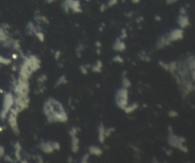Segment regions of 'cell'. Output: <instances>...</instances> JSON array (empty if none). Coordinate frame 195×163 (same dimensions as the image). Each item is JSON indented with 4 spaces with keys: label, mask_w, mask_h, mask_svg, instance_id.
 I'll return each instance as SVG.
<instances>
[{
    "label": "cell",
    "mask_w": 195,
    "mask_h": 163,
    "mask_svg": "<svg viewBox=\"0 0 195 163\" xmlns=\"http://www.w3.org/2000/svg\"><path fill=\"white\" fill-rule=\"evenodd\" d=\"M129 92L126 88H120L117 90L115 95V102L118 108L124 110L128 105Z\"/></svg>",
    "instance_id": "cell-1"
},
{
    "label": "cell",
    "mask_w": 195,
    "mask_h": 163,
    "mask_svg": "<svg viewBox=\"0 0 195 163\" xmlns=\"http://www.w3.org/2000/svg\"><path fill=\"white\" fill-rule=\"evenodd\" d=\"M183 38V30L181 29H175L170 33L168 38V41H176Z\"/></svg>",
    "instance_id": "cell-2"
},
{
    "label": "cell",
    "mask_w": 195,
    "mask_h": 163,
    "mask_svg": "<svg viewBox=\"0 0 195 163\" xmlns=\"http://www.w3.org/2000/svg\"><path fill=\"white\" fill-rule=\"evenodd\" d=\"M168 143L171 147L178 148V145L181 143L179 141V136L173 134V133H169V135L168 136Z\"/></svg>",
    "instance_id": "cell-3"
},
{
    "label": "cell",
    "mask_w": 195,
    "mask_h": 163,
    "mask_svg": "<svg viewBox=\"0 0 195 163\" xmlns=\"http://www.w3.org/2000/svg\"><path fill=\"white\" fill-rule=\"evenodd\" d=\"M43 110H44V114L46 115V117L47 118V120L50 122V123H54V115H53L52 111H51L50 106L48 103V101H46L45 102L44 108H43Z\"/></svg>",
    "instance_id": "cell-4"
},
{
    "label": "cell",
    "mask_w": 195,
    "mask_h": 163,
    "mask_svg": "<svg viewBox=\"0 0 195 163\" xmlns=\"http://www.w3.org/2000/svg\"><path fill=\"white\" fill-rule=\"evenodd\" d=\"M40 149L47 154L52 153L54 150L52 146V142H41L40 144Z\"/></svg>",
    "instance_id": "cell-5"
},
{
    "label": "cell",
    "mask_w": 195,
    "mask_h": 163,
    "mask_svg": "<svg viewBox=\"0 0 195 163\" xmlns=\"http://www.w3.org/2000/svg\"><path fill=\"white\" fill-rule=\"evenodd\" d=\"M14 103V98L11 94H7L5 96V100H4V110L5 112H8L10 108Z\"/></svg>",
    "instance_id": "cell-6"
},
{
    "label": "cell",
    "mask_w": 195,
    "mask_h": 163,
    "mask_svg": "<svg viewBox=\"0 0 195 163\" xmlns=\"http://www.w3.org/2000/svg\"><path fill=\"white\" fill-rule=\"evenodd\" d=\"M105 137V127L103 124L101 123L98 126V140L100 143H104Z\"/></svg>",
    "instance_id": "cell-7"
},
{
    "label": "cell",
    "mask_w": 195,
    "mask_h": 163,
    "mask_svg": "<svg viewBox=\"0 0 195 163\" xmlns=\"http://www.w3.org/2000/svg\"><path fill=\"white\" fill-rule=\"evenodd\" d=\"M71 150L73 152L76 153L79 149V139L76 137V136H71Z\"/></svg>",
    "instance_id": "cell-8"
},
{
    "label": "cell",
    "mask_w": 195,
    "mask_h": 163,
    "mask_svg": "<svg viewBox=\"0 0 195 163\" xmlns=\"http://www.w3.org/2000/svg\"><path fill=\"white\" fill-rule=\"evenodd\" d=\"M113 49L116 51H124V50L126 49V45H125V43L124 41H122L120 40V38H117L116 42L113 45Z\"/></svg>",
    "instance_id": "cell-9"
},
{
    "label": "cell",
    "mask_w": 195,
    "mask_h": 163,
    "mask_svg": "<svg viewBox=\"0 0 195 163\" xmlns=\"http://www.w3.org/2000/svg\"><path fill=\"white\" fill-rule=\"evenodd\" d=\"M88 151H89L90 154L96 156H101L102 154H103V151H102V149L100 147L96 146H89Z\"/></svg>",
    "instance_id": "cell-10"
},
{
    "label": "cell",
    "mask_w": 195,
    "mask_h": 163,
    "mask_svg": "<svg viewBox=\"0 0 195 163\" xmlns=\"http://www.w3.org/2000/svg\"><path fill=\"white\" fill-rule=\"evenodd\" d=\"M178 24L181 28L186 27L189 25V20L187 16L184 15H180L178 18Z\"/></svg>",
    "instance_id": "cell-11"
},
{
    "label": "cell",
    "mask_w": 195,
    "mask_h": 163,
    "mask_svg": "<svg viewBox=\"0 0 195 163\" xmlns=\"http://www.w3.org/2000/svg\"><path fill=\"white\" fill-rule=\"evenodd\" d=\"M185 63H186V64H187V66H188V67L190 69L191 72L193 70H195L194 69V68H195V59H194V56H188Z\"/></svg>",
    "instance_id": "cell-12"
},
{
    "label": "cell",
    "mask_w": 195,
    "mask_h": 163,
    "mask_svg": "<svg viewBox=\"0 0 195 163\" xmlns=\"http://www.w3.org/2000/svg\"><path fill=\"white\" fill-rule=\"evenodd\" d=\"M170 44V41H168V39H166V37H162L159 39L158 40V43H157V45H156V47L158 49H161V48H163L166 45H168Z\"/></svg>",
    "instance_id": "cell-13"
},
{
    "label": "cell",
    "mask_w": 195,
    "mask_h": 163,
    "mask_svg": "<svg viewBox=\"0 0 195 163\" xmlns=\"http://www.w3.org/2000/svg\"><path fill=\"white\" fill-rule=\"evenodd\" d=\"M138 107H139L138 104H137V103H134V104H133V105H129V106L127 105L124 110L126 114H131L132 112L136 110L138 108Z\"/></svg>",
    "instance_id": "cell-14"
},
{
    "label": "cell",
    "mask_w": 195,
    "mask_h": 163,
    "mask_svg": "<svg viewBox=\"0 0 195 163\" xmlns=\"http://www.w3.org/2000/svg\"><path fill=\"white\" fill-rule=\"evenodd\" d=\"M102 66H103V63H102V62L100 59H98L96 62V64L92 66L91 70L93 71L94 73H101Z\"/></svg>",
    "instance_id": "cell-15"
},
{
    "label": "cell",
    "mask_w": 195,
    "mask_h": 163,
    "mask_svg": "<svg viewBox=\"0 0 195 163\" xmlns=\"http://www.w3.org/2000/svg\"><path fill=\"white\" fill-rule=\"evenodd\" d=\"M131 82L130 81V79L128 78H127L126 76H123L122 77V85L124 88H129L131 86Z\"/></svg>",
    "instance_id": "cell-16"
},
{
    "label": "cell",
    "mask_w": 195,
    "mask_h": 163,
    "mask_svg": "<svg viewBox=\"0 0 195 163\" xmlns=\"http://www.w3.org/2000/svg\"><path fill=\"white\" fill-rule=\"evenodd\" d=\"M67 82V79H66V77L65 75H63L61 77H59V79L56 81V82L55 84V87H58L61 85H63V84H65Z\"/></svg>",
    "instance_id": "cell-17"
},
{
    "label": "cell",
    "mask_w": 195,
    "mask_h": 163,
    "mask_svg": "<svg viewBox=\"0 0 195 163\" xmlns=\"http://www.w3.org/2000/svg\"><path fill=\"white\" fill-rule=\"evenodd\" d=\"M168 65H169V70L168 71H170L171 74H174V73H175V71L177 70V69H178L177 63L174 61V62L170 63Z\"/></svg>",
    "instance_id": "cell-18"
},
{
    "label": "cell",
    "mask_w": 195,
    "mask_h": 163,
    "mask_svg": "<svg viewBox=\"0 0 195 163\" xmlns=\"http://www.w3.org/2000/svg\"><path fill=\"white\" fill-rule=\"evenodd\" d=\"M113 60V62H114V63H124V59H123L120 56H115L113 57L112 59Z\"/></svg>",
    "instance_id": "cell-19"
},
{
    "label": "cell",
    "mask_w": 195,
    "mask_h": 163,
    "mask_svg": "<svg viewBox=\"0 0 195 163\" xmlns=\"http://www.w3.org/2000/svg\"><path fill=\"white\" fill-rule=\"evenodd\" d=\"M168 115L169 117H171V118H174L178 116V113L174 110H170L168 112Z\"/></svg>",
    "instance_id": "cell-20"
},
{
    "label": "cell",
    "mask_w": 195,
    "mask_h": 163,
    "mask_svg": "<svg viewBox=\"0 0 195 163\" xmlns=\"http://www.w3.org/2000/svg\"><path fill=\"white\" fill-rule=\"evenodd\" d=\"M36 36L37 37V38L40 40V41H41V42H44V35L42 32H40V31H34Z\"/></svg>",
    "instance_id": "cell-21"
},
{
    "label": "cell",
    "mask_w": 195,
    "mask_h": 163,
    "mask_svg": "<svg viewBox=\"0 0 195 163\" xmlns=\"http://www.w3.org/2000/svg\"><path fill=\"white\" fill-rule=\"evenodd\" d=\"M178 149H179L181 151L184 152V153H187V152H188V149L187 148V146H184V143H180L178 146Z\"/></svg>",
    "instance_id": "cell-22"
},
{
    "label": "cell",
    "mask_w": 195,
    "mask_h": 163,
    "mask_svg": "<svg viewBox=\"0 0 195 163\" xmlns=\"http://www.w3.org/2000/svg\"><path fill=\"white\" fill-rule=\"evenodd\" d=\"M159 64L160 65V66H162L164 69H166V71H168L169 70V65L168 63H166L162 62V61H159Z\"/></svg>",
    "instance_id": "cell-23"
},
{
    "label": "cell",
    "mask_w": 195,
    "mask_h": 163,
    "mask_svg": "<svg viewBox=\"0 0 195 163\" xmlns=\"http://www.w3.org/2000/svg\"><path fill=\"white\" fill-rule=\"evenodd\" d=\"M114 130H114V127H109V128H108L107 130H105V136H111V134Z\"/></svg>",
    "instance_id": "cell-24"
},
{
    "label": "cell",
    "mask_w": 195,
    "mask_h": 163,
    "mask_svg": "<svg viewBox=\"0 0 195 163\" xmlns=\"http://www.w3.org/2000/svg\"><path fill=\"white\" fill-rule=\"evenodd\" d=\"M89 156H90V153H85L83 157H82V159H81V162L82 163H85L88 162V159H89Z\"/></svg>",
    "instance_id": "cell-25"
},
{
    "label": "cell",
    "mask_w": 195,
    "mask_h": 163,
    "mask_svg": "<svg viewBox=\"0 0 195 163\" xmlns=\"http://www.w3.org/2000/svg\"><path fill=\"white\" fill-rule=\"evenodd\" d=\"M69 136H76L77 134V129L76 127H72V129L70 130V131L69 132Z\"/></svg>",
    "instance_id": "cell-26"
},
{
    "label": "cell",
    "mask_w": 195,
    "mask_h": 163,
    "mask_svg": "<svg viewBox=\"0 0 195 163\" xmlns=\"http://www.w3.org/2000/svg\"><path fill=\"white\" fill-rule=\"evenodd\" d=\"M79 69H80L81 73L83 74H84V75H87L88 74V70H87V68L85 67V66H83V65L80 66Z\"/></svg>",
    "instance_id": "cell-27"
},
{
    "label": "cell",
    "mask_w": 195,
    "mask_h": 163,
    "mask_svg": "<svg viewBox=\"0 0 195 163\" xmlns=\"http://www.w3.org/2000/svg\"><path fill=\"white\" fill-rule=\"evenodd\" d=\"M52 146H53L54 149H55V150H59L60 149V144H59V142H52Z\"/></svg>",
    "instance_id": "cell-28"
},
{
    "label": "cell",
    "mask_w": 195,
    "mask_h": 163,
    "mask_svg": "<svg viewBox=\"0 0 195 163\" xmlns=\"http://www.w3.org/2000/svg\"><path fill=\"white\" fill-rule=\"evenodd\" d=\"M47 77L46 75H42L41 76H40L38 78V81L40 82H44L45 81H47Z\"/></svg>",
    "instance_id": "cell-29"
},
{
    "label": "cell",
    "mask_w": 195,
    "mask_h": 163,
    "mask_svg": "<svg viewBox=\"0 0 195 163\" xmlns=\"http://www.w3.org/2000/svg\"><path fill=\"white\" fill-rule=\"evenodd\" d=\"M143 61H146V62H149V61L151 60V58L149 57V56H146V55H144V56H142V55H140V56H139Z\"/></svg>",
    "instance_id": "cell-30"
},
{
    "label": "cell",
    "mask_w": 195,
    "mask_h": 163,
    "mask_svg": "<svg viewBox=\"0 0 195 163\" xmlns=\"http://www.w3.org/2000/svg\"><path fill=\"white\" fill-rule=\"evenodd\" d=\"M61 56V51L60 50H56L55 52V54H54V58L56 60H58L59 59V57Z\"/></svg>",
    "instance_id": "cell-31"
},
{
    "label": "cell",
    "mask_w": 195,
    "mask_h": 163,
    "mask_svg": "<svg viewBox=\"0 0 195 163\" xmlns=\"http://www.w3.org/2000/svg\"><path fill=\"white\" fill-rule=\"evenodd\" d=\"M127 37V32H126V30L123 29L122 30V33H121V36H120V39H125Z\"/></svg>",
    "instance_id": "cell-32"
},
{
    "label": "cell",
    "mask_w": 195,
    "mask_h": 163,
    "mask_svg": "<svg viewBox=\"0 0 195 163\" xmlns=\"http://www.w3.org/2000/svg\"><path fill=\"white\" fill-rule=\"evenodd\" d=\"M117 2V0H111V1H109V2H108V6L111 7L113 5H116Z\"/></svg>",
    "instance_id": "cell-33"
},
{
    "label": "cell",
    "mask_w": 195,
    "mask_h": 163,
    "mask_svg": "<svg viewBox=\"0 0 195 163\" xmlns=\"http://www.w3.org/2000/svg\"><path fill=\"white\" fill-rule=\"evenodd\" d=\"M105 10V5H102L101 6V12H104Z\"/></svg>",
    "instance_id": "cell-34"
},
{
    "label": "cell",
    "mask_w": 195,
    "mask_h": 163,
    "mask_svg": "<svg viewBox=\"0 0 195 163\" xmlns=\"http://www.w3.org/2000/svg\"><path fill=\"white\" fill-rule=\"evenodd\" d=\"M168 131H169V133H173L172 127H171V126H168Z\"/></svg>",
    "instance_id": "cell-35"
},
{
    "label": "cell",
    "mask_w": 195,
    "mask_h": 163,
    "mask_svg": "<svg viewBox=\"0 0 195 163\" xmlns=\"http://www.w3.org/2000/svg\"><path fill=\"white\" fill-rule=\"evenodd\" d=\"M171 152H171V149H168V150L167 151L166 153H167V155H168V156H170V155H171Z\"/></svg>",
    "instance_id": "cell-36"
},
{
    "label": "cell",
    "mask_w": 195,
    "mask_h": 163,
    "mask_svg": "<svg viewBox=\"0 0 195 163\" xmlns=\"http://www.w3.org/2000/svg\"><path fill=\"white\" fill-rule=\"evenodd\" d=\"M72 160H73V158H72V156H69V159H67V162H73Z\"/></svg>",
    "instance_id": "cell-37"
},
{
    "label": "cell",
    "mask_w": 195,
    "mask_h": 163,
    "mask_svg": "<svg viewBox=\"0 0 195 163\" xmlns=\"http://www.w3.org/2000/svg\"><path fill=\"white\" fill-rule=\"evenodd\" d=\"M175 1H176V0H167L168 3H173V2H175Z\"/></svg>",
    "instance_id": "cell-38"
},
{
    "label": "cell",
    "mask_w": 195,
    "mask_h": 163,
    "mask_svg": "<svg viewBox=\"0 0 195 163\" xmlns=\"http://www.w3.org/2000/svg\"><path fill=\"white\" fill-rule=\"evenodd\" d=\"M95 45H96V47H100L101 46V43H100V42H98H98H96V44H95Z\"/></svg>",
    "instance_id": "cell-39"
},
{
    "label": "cell",
    "mask_w": 195,
    "mask_h": 163,
    "mask_svg": "<svg viewBox=\"0 0 195 163\" xmlns=\"http://www.w3.org/2000/svg\"><path fill=\"white\" fill-rule=\"evenodd\" d=\"M3 152H4V149L2 147H0V155H2Z\"/></svg>",
    "instance_id": "cell-40"
},
{
    "label": "cell",
    "mask_w": 195,
    "mask_h": 163,
    "mask_svg": "<svg viewBox=\"0 0 195 163\" xmlns=\"http://www.w3.org/2000/svg\"><path fill=\"white\" fill-rule=\"evenodd\" d=\"M127 71H126V70L124 71V73H122V77H123V76H126V74H127Z\"/></svg>",
    "instance_id": "cell-41"
},
{
    "label": "cell",
    "mask_w": 195,
    "mask_h": 163,
    "mask_svg": "<svg viewBox=\"0 0 195 163\" xmlns=\"http://www.w3.org/2000/svg\"><path fill=\"white\" fill-rule=\"evenodd\" d=\"M133 3H138L139 2V0H132Z\"/></svg>",
    "instance_id": "cell-42"
},
{
    "label": "cell",
    "mask_w": 195,
    "mask_h": 163,
    "mask_svg": "<svg viewBox=\"0 0 195 163\" xmlns=\"http://www.w3.org/2000/svg\"><path fill=\"white\" fill-rule=\"evenodd\" d=\"M96 53H97L98 54H101V51H100V50H99V49H97V50H96Z\"/></svg>",
    "instance_id": "cell-43"
},
{
    "label": "cell",
    "mask_w": 195,
    "mask_h": 163,
    "mask_svg": "<svg viewBox=\"0 0 195 163\" xmlns=\"http://www.w3.org/2000/svg\"><path fill=\"white\" fill-rule=\"evenodd\" d=\"M47 2H49V3H50V2H54V0H47Z\"/></svg>",
    "instance_id": "cell-44"
},
{
    "label": "cell",
    "mask_w": 195,
    "mask_h": 163,
    "mask_svg": "<svg viewBox=\"0 0 195 163\" xmlns=\"http://www.w3.org/2000/svg\"><path fill=\"white\" fill-rule=\"evenodd\" d=\"M87 1H89V0H87Z\"/></svg>",
    "instance_id": "cell-45"
}]
</instances>
